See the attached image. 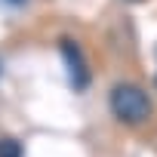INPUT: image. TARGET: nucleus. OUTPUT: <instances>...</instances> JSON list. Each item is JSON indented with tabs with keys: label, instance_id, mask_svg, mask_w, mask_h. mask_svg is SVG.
I'll use <instances>...</instances> for the list:
<instances>
[{
	"label": "nucleus",
	"instance_id": "f03ea898",
	"mask_svg": "<svg viewBox=\"0 0 157 157\" xmlns=\"http://www.w3.org/2000/svg\"><path fill=\"white\" fill-rule=\"evenodd\" d=\"M59 59H62V68H65V77H68L71 90L74 93L90 90L93 74H90V65H86V52L74 37H62L59 40Z\"/></svg>",
	"mask_w": 157,
	"mask_h": 157
},
{
	"label": "nucleus",
	"instance_id": "f257e3e1",
	"mask_svg": "<svg viewBox=\"0 0 157 157\" xmlns=\"http://www.w3.org/2000/svg\"><path fill=\"white\" fill-rule=\"evenodd\" d=\"M108 108L123 126H145L154 114L151 96L136 83H117L108 93Z\"/></svg>",
	"mask_w": 157,
	"mask_h": 157
},
{
	"label": "nucleus",
	"instance_id": "423d86ee",
	"mask_svg": "<svg viewBox=\"0 0 157 157\" xmlns=\"http://www.w3.org/2000/svg\"><path fill=\"white\" fill-rule=\"evenodd\" d=\"M0 74H3V62H0Z\"/></svg>",
	"mask_w": 157,
	"mask_h": 157
},
{
	"label": "nucleus",
	"instance_id": "7ed1b4c3",
	"mask_svg": "<svg viewBox=\"0 0 157 157\" xmlns=\"http://www.w3.org/2000/svg\"><path fill=\"white\" fill-rule=\"evenodd\" d=\"M0 157H25V145L13 136H3L0 139Z\"/></svg>",
	"mask_w": 157,
	"mask_h": 157
},
{
	"label": "nucleus",
	"instance_id": "39448f33",
	"mask_svg": "<svg viewBox=\"0 0 157 157\" xmlns=\"http://www.w3.org/2000/svg\"><path fill=\"white\" fill-rule=\"evenodd\" d=\"M123 3H142V0H123Z\"/></svg>",
	"mask_w": 157,
	"mask_h": 157
},
{
	"label": "nucleus",
	"instance_id": "20e7f679",
	"mask_svg": "<svg viewBox=\"0 0 157 157\" xmlns=\"http://www.w3.org/2000/svg\"><path fill=\"white\" fill-rule=\"evenodd\" d=\"M6 3H13V6H22V3H25V0H6Z\"/></svg>",
	"mask_w": 157,
	"mask_h": 157
}]
</instances>
